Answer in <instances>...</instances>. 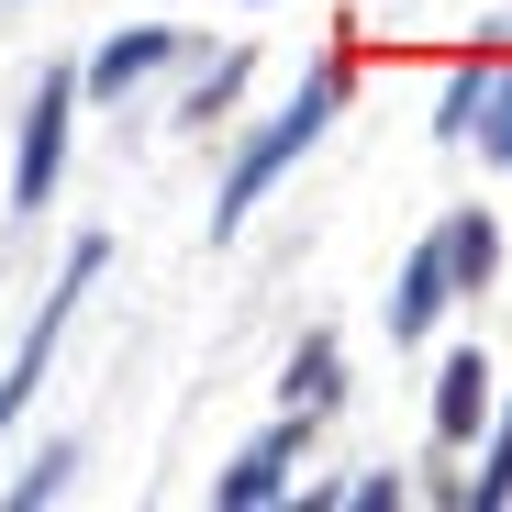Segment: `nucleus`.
<instances>
[{
  "label": "nucleus",
  "instance_id": "f257e3e1",
  "mask_svg": "<svg viewBox=\"0 0 512 512\" xmlns=\"http://www.w3.org/2000/svg\"><path fill=\"white\" fill-rule=\"evenodd\" d=\"M323 123H334V67H323L312 90H301V101H290V112L268 123V134H256V145L234 156V179H223V201H212V234H234V223H245L256 201H268V179H279V167H290V156H301V145H312Z\"/></svg>",
  "mask_w": 512,
  "mask_h": 512
},
{
  "label": "nucleus",
  "instance_id": "f03ea898",
  "mask_svg": "<svg viewBox=\"0 0 512 512\" xmlns=\"http://www.w3.org/2000/svg\"><path fill=\"white\" fill-rule=\"evenodd\" d=\"M67 101H78V78L56 67L45 90H34V112H23V145H12V201H45V190H56V145H67Z\"/></svg>",
  "mask_w": 512,
  "mask_h": 512
},
{
  "label": "nucleus",
  "instance_id": "7ed1b4c3",
  "mask_svg": "<svg viewBox=\"0 0 512 512\" xmlns=\"http://www.w3.org/2000/svg\"><path fill=\"white\" fill-rule=\"evenodd\" d=\"M446 134H479V156H490V167H512V67H468V78H457Z\"/></svg>",
  "mask_w": 512,
  "mask_h": 512
},
{
  "label": "nucleus",
  "instance_id": "20e7f679",
  "mask_svg": "<svg viewBox=\"0 0 512 512\" xmlns=\"http://www.w3.org/2000/svg\"><path fill=\"white\" fill-rule=\"evenodd\" d=\"M90 268H101V245H78V256H67V279H56V301L34 312V346L12 357V379H0V423H12V401H23L34 379H45V346H56V334H67V312H78V290H90Z\"/></svg>",
  "mask_w": 512,
  "mask_h": 512
},
{
  "label": "nucleus",
  "instance_id": "39448f33",
  "mask_svg": "<svg viewBox=\"0 0 512 512\" xmlns=\"http://www.w3.org/2000/svg\"><path fill=\"white\" fill-rule=\"evenodd\" d=\"M446 279H457V268H446V234H435V245H412L401 301H390V334H423V323H435V312H446Z\"/></svg>",
  "mask_w": 512,
  "mask_h": 512
},
{
  "label": "nucleus",
  "instance_id": "423d86ee",
  "mask_svg": "<svg viewBox=\"0 0 512 512\" xmlns=\"http://www.w3.org/2000/svg\"><path fill=\"white\" fill-rule=\"evenodd\" d=\"M479 401H490V368H479V357H457V368H446V390H435V435H446V446H468V435H479Z\"/></svg>",
  "mask_w": 512,
  "mask_h": 512
},
{
  "label": "nucleus",
  "instance_id": "0eeeda50",
  "mask_svg": "<svg viewBox=\"0 0 512 512\" xmlns=\"http://www.w3.org/2000/svg\"><path fill=\"white\" fill-rule=\"evenodd\" d=\"M279 468H290V435H268V446H245V468L223 479V501H234V512H245V501H268V490H279Z\"/></svg>",
  "mask_w": 512,
  "mask_h": 512
},
{
  "label": "nucleus",
  "instance_id": "6e6552de",
  "mask_svg": "<svg viewBox=\"0 0 512 512\" xmlns=\"http://www.w3.org/2000/svg\"><path fill=\"white\" fill-rule=\"evenodd\" d=\"M156 56H167V34H123V45H101V56H90V90H123V78H145Z\"/></svg>",
  "mask_w": 512,
  "mask_h": 512
},
{
  "label": "nucleus",
  "instance_id": "1a4fd4ad",
  "mask_svg": "<svg viewBox=\"0 0 512 512\" xmlns=\"http://www.w3.org/2000/svg\"><path fill=\"white\" fill-rule=\"evenodd\" d=\"M490 256H501V234H490L479 212H457V223H446V268H457V279H490Z\"/></svg>",
  "mask_w": 512,
  "mask_h": 512
},
{
  "label": "nucleus",
  "instance_id": "9d476101",
  "mask_svg": "<svg viewBox=\"0 0 512 512\" xmlns=\"http://www.w3.org/2000/svg\"><path fill=\"white\" fill-rule=\"evenodd\" d=\"M501 490H512V412H501V446H490V468H479V490H468V501H501Z\"/></svg>",
  "mask_w": 512,
  "mask_h": 512
}]
</instances>
